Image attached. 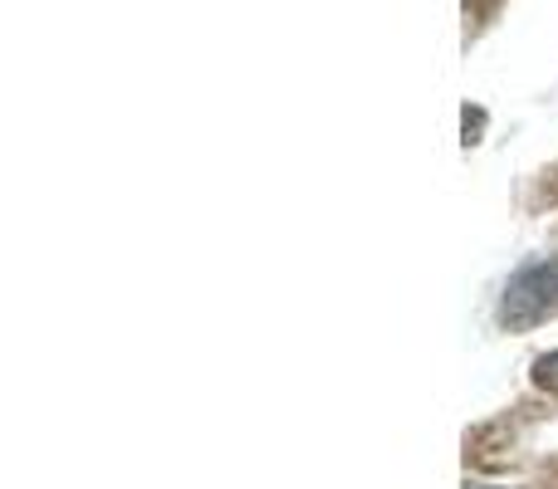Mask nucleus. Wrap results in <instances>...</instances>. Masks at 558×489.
<instances>
[{"instance_id": "obj_1", "label": "nucleus", "mask_w": 558, "mask_h": 489, "mask_svg": "<svg viewBox=\"0 0 558 489\" xmlns=\"http://www.w3.org/2000/svg\"><path fill=\"white\" fill-rule=\"evenodd\" d=\"M549 308H558V259H539V265L520 269V274L510 279L500 318L505 323H534V318H544Z\"/></svg>"}]
</instances>
